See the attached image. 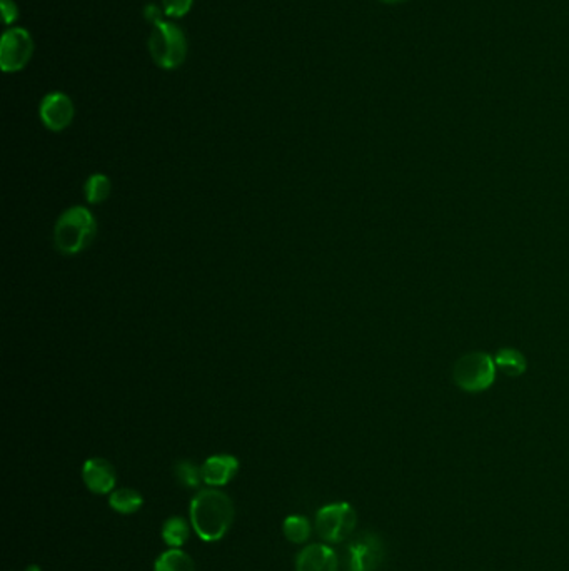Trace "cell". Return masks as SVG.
I'll return each instance as SVG.
<instances>
[{"instance_id":"6da1fadb","label":"cell","mask_w":569,"mask_h":571,"mask_svg":"<svg viewBox=\"0 0 569 571\" xmlns=\"http://www.w3.org/2000/svg\"><path fill=\"white\" fill-rule=\"evenodd\" d=\"M232 521V499L219 489H201L191 501V525L201 540L214 543L224 538Z\"/></svg>"},{"instance_id":"7a4b0ae2","label":"cell","mask_w":569,"mask_h":571,"mask_svg":"<svg viewBox=\"0 0 569 571\" xmlns=\"http://www.w3.org/2000/svg\"><path fill=\"white\" fill-rule=\"evenodd\" d=\"M97 222L93 212L83 206H74L57 219L54 226V246L64 256L83 252L95 238Z\"/></svg>"},{"instance_id":"3957f363","label":"cell","mask_w":569,"mask_h":571,"mask_svg":"<svg viewBox=\"0 0 569 571\" xmlns=\"http://www.w3.org/2000/svg\"><path fill=\"white\" fill-rule=\"evenodd\" d=\"M149 51L154 63L162 69H177L186 61L184 32L171 22H157L149 39Z\"/></svg>"},{"instance_id":"277c9868","label":"cell","mask_w":569,"mask_h":571,"mask_svg":"<svg viewBox=\"0 0 569 571\" xmlns=\"http://www.w3.org/2000/svg\"><path fill=\"white\" fill-rule=\"evenodd\" d=\"M496 363L486 353H467L455 364L456 385L467 393H481L495 383Z\"/></svg>"},{"instance_id":"5b68a950","label":"cell","mask_w":569,"mask_h":571,"mask_svg":"<svg viewBox=\"0 0 569 571\" xmlns=\"http://www.w3.org/2000/svg\"><path fill=\"white\" fill-rule=\"evenodd\" d=\"M356 511L349 503L326 505L316 515V530L322 540L341 543L356 528Z\"/></svg>"},{"instance_id":"8992f818","label":"cell","mask_w":569,"mask_h":571,"mask_svg":"<svg viewBox=\"0 0 569 571\" xmlns=\"http://www.w3.org/2000/svg\"><path fill=\"white\" fill-rule=\"evenodd\" d=\"M34 41L24 29H9L0 42V65L4 73H17L31 61Z\"/></svg>"},{"instance_id":"52a82bcc","label":"cell","mask_w":569,"mask_h":571,"mask_svg":"<svg viewBox=\"0 0 569 571\" xmlns=\"http://www.w3.org/2000/svg\"><path fill=\"white\" fill-rule=\"evenodd\" d=\"M39 114H41L42 123L49 131L61 133L73 124V101L69 95L63 93L47 94L42 99Z\"/></svg>"},{"instance_id":"ba28073f","label":"cell","mask_w":569,"mask_h":571,"mask_svg":"<svg viewBox=\"0 0 569 571\" xmlns=\"http://www.w3.org/2000/svg\"><path fill=\"white\" fill-rule=\"evenodd\" d=\"M383 561V545L376 535L366 533L349 545V570L376 571Z\"/></svg>"},{"instance_id":"9c48e42d","label":"cell","mask_w":569,"mask_h":571,"mask_svg":"<svg viewBox=\"0 0 569 571\" xmlns=\"http://www.w3.org/2000/svg\"><path fill=\"white\" fill-rule=\"evenodd\" d=\"M83 479L89 491L95 495L113 493L115 487V469L103 458H91L83 463Z\"/></svg>"},{"instance_id":"30bf717a","label":"cell","mask_w":569,"mask_h":571,"mask_svg":"<svg viewBox=\"0 0 569 571\" xmlns=\"http://www.w3.org/2000/svg\"><path fill=\"white\" fill-rule=\"evenodd\" d=\"M239 459L232 455H214L202 465V478L209 487H224L238 475Z\"/></svg>"},{"instance_id":"8fae6325","label":"cell","mask_w":569,"mask_h":571,"mask_svg":"<svg viewBox=\"0 0 569 571\" xmlns=\"http://www.w3.org/2000/svg\"><path fill=\"white\" fill-rule=\"evenodd\" d=\"M296 571H338V556L328 545H310L298 555Z\"/></svg>"},{"instance_id":"7c38bea8","label":"cell","mask_w":569,"mask_h":571,"mask_svg":"<svg viewBox=\"0 0 569 571\" xmlns=\"http://www.w3.org/2000/svg\"><path fill=\"white\" fill-rule=\"evenodd\" d=\"M109 505L111 508L121 513V515H132L135 511L142 508L144 498L139 491L132 488L114 489L109 497Z\"/></svg>"},{"instance_id":"4fadbf2b","label":"cell","mask_w":569,"mask_h":571,"mask_svg":"<svg viewBox=\"0 0 569 571\" xmlns=\"http://www.w3.org/2000/svg\"><path fill=\"white\" fill-rule=\"evenodd\" d=\"M154 571H196V565L186 551L171 548L155 560Z\"/></svg>"},{"instance_id":"5bb4252c","label":"cell","mask_w":569,"mask_h":571,"mask_svg":"<svg viewBox=\"0 0 569 571\" xmlns=\"http://www.w3.org/2000/svg\"><path fill=\"white\" fill-rule=\"evenodd\" d=\"M495 363H496L497 369H501V373H505L506 376H513V378L521 376L528 368L526 358L515 348L499 349L496 353V358H495Z\"/></svg>"},{"instance_id":"9a60e30c","label":"cell","mask_w":569,"mask_h":571,"mask_svg":"<svg viewBox=\"0 0 569 571\" xmlns=\"http://www.w3.org/2000/svg\"><path fill=\"white\" fill-rule=\"evenodd\" d=\"M189 533H191V527L187 519L182 517H171L162 525V540L171 548H181L189 538Z\"/></svg>"},{"instance_id":"2e32d148","label":"cell","mask_w":569,"mask_h":571,"mask_svg":"<svg viewBox=\"0 0 569 571\" xmlns=\"http://www.w3.org/2000/svg\"><path fill=\"white\" fill-rule=\"evenodd\" d=\"M282 531H284V537L290 541V543H306L309 540L310 537V523L309 519L306 517H300V515H292L288 517L284 525H282Z\"/></svg>"},{"instance_id":"e0dca14e","label":"cell","mask_w":569,"mask_h":571,"mask_svg":"<svg viewBox=\"0 0 569 571\" xmlns=\"http://www.w3.org/2000/svg\"><path fill=\"white\" fill-rule=\"evenodd\" d=\"M111 179L105 174H93L85 182V198L91 204H101L111 194Z\"/></svg>"},{"instance_id":"ac0fdd59","label":"cell","mask_w":569,"mask_h":571,"mask_svg":"<svg viewBox=\"0 0 569 571\" xmlns=\"http://www.w3.org/2000/svg\"><path fill=\"white\" fill-rule=\"evenodd\" d=\"M176 478L182 487L186 488H199L201 483L204 481L202 478V467H197L194 461L182 459L174 467Z\"/></svg>"},{"instance_id":"d6986e66","label":"cell","mask_w":569,"mask_h":571,"mask_svg":"<svg viewBox=\"0 0 569 571\" xmlns=\"http://www.w3.org/2000/svg\"><path fill=\"white\" fill-rule=\"evenodd\" d=\"M194 0H162V7L169 17H184L191 11Z\"/></svg>"},{"instance_id":"ffe728a7","label":"cell","mask_w":569,"mask_h":571,"mask_svg":"<svg viewBox=\"0 0 569 571\" xmlns=\"http://www.w3.org/2000/svg\"><path fill=\"white\" fill-rule=\"evenodd\" d=\"M2 15L5 24H12L17 19V5L12 0H2Z\"/></svg>"},{"instance_id":"44dd1931","label":"cell","mask_w":569,"mask_h":571,"mask_svg":"<svg viewBox=\"0 0 569 571\" xmlns=\"http://www.w3.org/2000/svg\"><path fill=\"white\" fill-rule=\"evenodd\" d=\"M145 19L149 22H152V24L162 21V19H161V9L155 7V5H147V7H145Z\"/></svg>"},{"instance_id":"7402d4cb","label":"cell","mask_w":569,"mask_h":571,"mask_svg":"<svg viewBox=\"0 0 569 571\" xmlns=\"http://www.w3.org/2000/svg\"><path fill=\"white\" fill-rule=\"evenodd\" d=\"M379 2H383V4H389V5H394V4H404V2H407V0H379Z\"/></svg>"},{"instance_id":"603a6c76","label":"cell","mask_w":569,"mask_h":571,"mask_svg":"<svg viewBox=\"0 0 569 571\" xmlns=\"http://www.w3.org/2000/svg\"><path fill=\"white\" fill-rule=\"evenodd\" d=\"M25 571H42V568L39 565H29V566H27V570Z\"/></svg>"}]
</instances>
